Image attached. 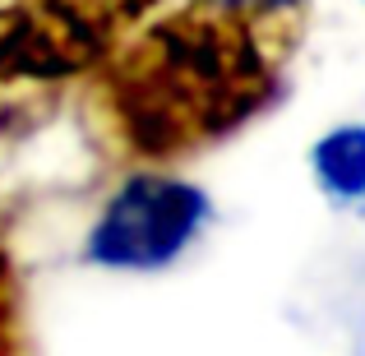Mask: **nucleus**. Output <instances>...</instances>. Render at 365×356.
<instances>
[{"label":"nucleus","mask_w":365,"mask_h":356,"mask_svg":"<svg viewBox=\"0 0 365 356\" xmlns=\"http://www.w3.org/2000/svg\"><path fill=\"white\" fill-rule=\"evenodd\" d=\"M259 5H277V9H305V0H259Z\"/></svg>","instance_id":"6"},{"label":"nucleus","mask_w":365,"mask_h":356,"mask_svg":"<svg viewBox=\"0 0 365 356\" xmlns=\"http://www.w3.org/2000/svg\"><path fill=\"white\" fill-rule=\"evenodd\" d=\"M314 185L333 204H361L365 199V125H338L310 148Z\"/></svg>","instance_id":"4"},{"label":"nucleus","mask_w":365,"mask_h":356,"mask_svg":"<svg viewBox=\"0 0 365 356\" xmlns=\"http://www.w3.org/2000/svg\"><path fill=\"white\" fill-rule=\"evenodd\" d=\"M162 0H0V88H61L107 65Z\"/></svg>","instance_id":"2"},{"label":"nucleus","mask_w":365,"mask_h":356,"mask_svg":"<svg viewBox=\"0 0 365 356\" xmlns=\"http://www.w3.org/2000/svg\"><path fill=\"white\" fill-rule=\"evenodd\" d=\"M301 14L259 0H185L143 19L88 74L102 134L148 167L236 134L277 102Z\"/></svg>","instance_id":"1"},{"label":"nucleus","mask_w":365,"mask_h":356,"mask_svg":"<svg viewBox=\"0 0 365 356\" xmlns=\"http://www.w3.org/2000/svg\"><path fill=\"white\" fill-rule=\"evenodd\" d=\"M208 213L213 204L195 180L167 176V171H130L116 195L102 204L83 240V255L88 264L120 268V273H153L185 255V245L204 232Z\"/></svg>","instance_id":"3"},{"label":"nucleus","mask_w":365,"mask_h":356,"mask_svg":"<svg viewBox=\"0 0 365 356\" xmlns=\"http://www.w3.org/2000/svg\"><path fill=\"white\" fill-rule=\"evenodd\" d=\"M28 347V329H24V278L19 264L9 255L5 236H0V356H14Z\"/></svg>","instance_id":"5"}]
</instances>
